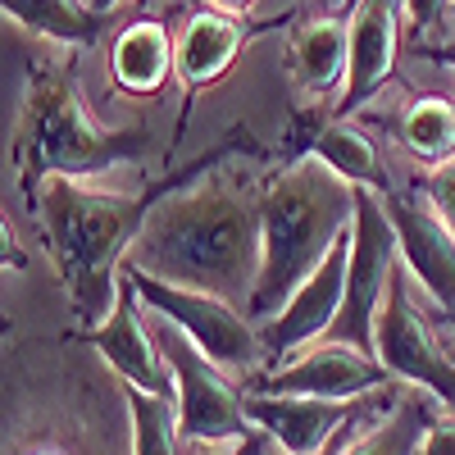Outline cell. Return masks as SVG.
<instances>
[{"label": "cell", "instance_id": "cell-1", "mask_svg": "<svg viewBox=\"0 0 455 455\" xmlns=\"http://www.w3.org/2000/svg\"><path fill=\"white\" fill-rule=\"evenodd\" d=\"M264 259V187L228 169L169 192L128 255L132 269L251 306Z\"/></svg>", "mask_w": 455, "mask_h": 455}, {"label": "cell", "instance_id": "cell-2", "mask_svg": "<svg viewBox=\"0 0 455 455\" xmlns=\"http://www.w3.org/2000/svg\"><path fill=\"white\" fill-rule=\"evenodd\" d=\"M233 150H255V141L246 137V128H233V137L219 141L214 150L196 156L192 169H178L156 178V187L132 196L119 192H96V187H83L78 178H51L42 192H36V210H42L46 223V242L51 255L60 264V278L68 287L73 315L83 319V328H96V319H105L119 300V274L141 237L146 219L156 214V205L178 192L187 182H201L210 169H219V160H228Z\"/></svg>", "mask_w": 455, "mask_h": 455}, {"label": "cell", "instance_id": "cell-3", "mask_svg": "<svg viewBox=\"0 0 455 455\" xmlns=\"http://www.w3.org/2000/svg\"><path fill=\"white\" fill-rule=\"evenodd\" d=\"M355 187L319 160H291L264 182V259L246 315L269 323L319 264L351 237Z\"/></svg>", "mask_w": 455, "mask_h": 455}, {"label": "cell", "instance_id": "cell-4", "mask_svg": "<svg viewBox=\"0 0 455 455\" xmlns=\"http://www.w3.org/2000/svg\"><path fill=\"white\" fill-rule=\"evenodd\" d=\"M150 146L156 141L146 128H100L64 73H28V96L14 132V169L28 201H36L51 178H92L114 164H137L150 156Z\"/></svg>", "mask_w": 455, "mask_h": 455}, {"label": "cell", "instance_id": "cell-5", "mask_svg": "<svg viewBox=\"0 0 455 455\" xmlns=\"http://www.w3.org/2000/svg\"><path fill=\"white\" fill-rule=\"evenodd\" d=\"M150 337H156L160 355L169 360L173 401H178V428H182L187 442L214 446V442H246V437L259 433L246 419V392L178 323H169L164 315H156Z\"/></svg>", "mask_w": 455, "mask_h": 455}, {"label": "cell", "instance_id": "cell-6", "mask_svg": "<svg viewBox=\"0 0 455 455\" xmlns=\"http://www.w3.org/2000/svg\"><path fill=\"white\" fill-rule=\"evenodd\" d=\"M124 278L137 287L141 306H150L156 315H164L169 323H178L219 369H255V364L269 360L264 332L255 328V319L242 306H233V300L160 283V278L132 269V264H124Z\"/></svg>", "mask_w": 455, "mask_h": 455}, {"label": "cell", "instance_id": "cell-7", "mask_svg": "<svg viewBox=\"0 0 455 455\" xmlns=\"http://www.w3.org/2000/svg\"><path fill=\"white\" fill-rule=\"evenodd\" d=\"M396 228L387 214V196L373 187H355V228H351V264H347V296H341L337 323L328 328L332 341H351V347L373 355V328L378 310L396 269Z\"/></svg>", "mask_w": 455, "mask_h": 455}, {"label": "cell", "instance_id": "cell-8", "mask_svg": "<svg viewBox=\"0 0 455 455\" xmlns=\"http://www.w3.org/2000/svg\"><path fill=\"white\" fill-rule=\"evenodd\" d=\"M373 355L387 364V373L419 383L424 392H433L451 414H455V360L433 341L419 306L410 300V269L396 264L383 310H378V328H373Z\"/></svg>", "mask_w": 455, "mask_h": 455}, {"label": "cell", "instance_id": "cell-9", "mask_svg": "<svg viewBox=\"0 0 455 455\" xmlns=\"http://www.w3.org/2000/svg\"><path fill=\"white\" fill-rule=\"evenodd\" d=\"M137 287L119 274V300L114 310L96 323V328H78L73 341H87L92 351L105 355V364L124 378V383L141 387V392H156V396H173V373H169V360L160 355L156 337H150V323L141 319V306H137Z\"/></svg>", "mask_w": 455, "mask_h": 455}, {"label": "cell", "instance_id": "cell-10", "mask_svg": "<svg viewBox=\"0 0 455 455\" xmlns=\"http://www.w3.org/2000/svg\"><path fill=\"white\" fill-rule=\"evenodd\" d=\"M387 364L351 347V341H319L300 360L259 378V392L274 396H323V401H355L373 387H387Z\"/></svg>", "mask_w": 455, "mask_h": 455}, {"label": "cell", "instance_id": "cell-11", "mask_svg": "<svg viewBox=\"0 0 455 455\" xmlns=\"http://www.w3.org/2000/svg\"><path fill=\"white\" fill-rule=\"evenodd\" d=\"M387 214H392V228H396L401 264L451 315L455 310V233L442 223V214L428 205V196L419 187H410L401 196H387Z\"/></svg>", "mask_w": 455, "mask_h": 455}, {"label": "cell", "instance_id": "cell-12", "mask_svg": "<svg viewBox=\"0 0 455 455\" xmlns=\"http://www.w3.org/2000/svg\"><path fill=\"white\" fill-rule=\"evenodd\" d=\"M259 28H269V23L242 19L233 10H196L192 19L182 23V36H178V83L187 92V109H192V96L196 92H205L210 83H219L223 73L237 64V55L246 51V42H251ZM187 109H182V119H178L173 150L182 146Z\"/></svg>", "mask_w": 455, "mask_h": 455}, {"label": "cell", "instance_id": "cell-13", "mask_svg": "<svg viewBox=\"0 0 455 455\" xmlns=\"http://www.w3.org/2000/svg\"><path fill=\"white\" fill-rule=\"evenodd\" d=\"M401 0H360L355 14H351V73H347V87H341L337 100V119H351V114L373 100L392 83L396 73V55H401V14H396Z\"/></svg>", "mask_w": 455, "mask_h": 455}, {"label": "cell", "instance_id": "cell-14", "mask_svg": "<svg viewBox=\"0 0 455 455\" xmlns=\"http://www.w3.org/2000/svg\"><path fill=\"white\" fill-rule=\"evenodd\" d=\"M347 264H351V237L296 287V296L283 306L278 319L259 328L264 347H269V360H283L300 347H310L315 337H328V328L337 323V310H341V296H347Z\"/></svg>", "mask_w": 455, "mask_h": 455}, {"label": "cell", "instance_id": "cell-15", "mask_svg": "<svg viewBox=\"0 0 455 455\" xmlns=\"http://www.w3.org/2000/svg\"><path fill=\"white\" fill-rule=\"evenodd\" d=\"M246 419L287 455H319L341 428L355 424V405L323 396H274L255 387L246 392Z\"/></svg>", "mask_w": 455, "mask_h": 455}, {"label": "cell", "instance_id": "cell-16", "mask_svg": "<svg viewBox=\"0 0 455 455\" xmlns=\"http://www.w3.org/2000/svg\"><path fill=\"white\" fill-rule=\"evenodd\" d=\"M291 160H319L328 164L332 173H341L351 187H373V192L392 196V182H387V169L378 160L373 141L351 128L347 119L337 114H306L291 137Z\"/></svg>", "mask_w": 455, "mask_h": 455}, {"label": "cell", "instance_id": "cell-17", "mask_svg": "<svg viewBox=\"0 0 455 455\" xmlns=\"http://www.w3.org/2000/svg\"><path fill=\"white\" fill-rule=\"evenodd\" d=\"M287 68L291 78L323 96L337 83H347L351 73V28L337 23V19H310V23H296L287 36Z\"/></svg>", "mask_w": 455, "mask_h": 455}, {"label": "cell", "instance_id": "cell-18", "mask_svg": "<svg viewBox=\"0 0 455 455\" xmlns=\"http://www.w3.org/2000/svg\"><path fill=\"white\" fill-rule=\"evenodd\" d=\"M109 73L124 92L156 96L169 73H178V42H169L164 23H132L109 51Z\"/></svg>", "mask_w": 455, "mask_h": 455}, {"label": "cell", "instance_id": "cell-19", "mask_svg": "<svg viewBox=\"0 0 455 455\" xmlns=\"http://www.w3.org/2000/svg\"><path fill=\"white\" fill-rule=\"evenodd\" d=\"M0 5H5V19H14L19 28L60 46H83V51H92L100 42V32L114 23V14H96L83 0H0Z\"/></svg>", "mask_w": 455, "mask_h": 455}, {"label": "cell", "instance_id": "cell-20", "mask_svg": "<svg viewBox=\"0 0 455 455\" xmlns=\"http://www.w3.org/2000/svg\"><path fill=\"white\" fill-rule=\"evenodd\" d=\"M401 146L433 169L451 164L455 160V100H446V96L414 100L401 119Z\"/></svg>", "mask_w": 455, "mask_h": 455}, {"label": "cell", "instance_id": "cell-21", "mask_svg": "<svg viewBox=\"0 0 455 455\" xmlns=\"http://www.w3.org/2000/svg\"><path fill=\"white\" fill-rule=\"evenodd\" d=\"M437 419H428V405L419 396H410V401H396V410L387 414L378 428L360 433L355 442L341 446V455H419L428 428Z\"/></svg>", "mask_w": 455, "mask_h": 455}, {"label": "cell", "instance_id": "cell-22", "mask_svg": "<svg viewBox=\"0 0 455 455\" xmlns=\"http://www.w3.org/2000/svg\"><path fill=\"white\" fill-rule=\"evenodd\" d=\"M124 401L132 410V455H178V401L132 383H124Z\"/></svg>", "mask_w": 455, "mask_h": 455}, {"label": "cell", "instance_id": "cell-23", "mask_svg": "<svg viewBox=\"0 0 455 455\" xmlns=\"http://www.w3.org/2000/svg\"><path fill=\"white\" fill-rule=\"evenodd\" d=\"M414 187H419V192L428 196V205L442 214V223L455 233V160L442 164V169H433L424 182H414Z\"/></svg>", "mask_w": 455, "mask_h": 455}, {"label": "cell", "instance_id": "cell-24", "mask_svg": "<svg viewBox=\"0 0 455 455\" xmlns=\"http://www.w3.org/2000/svg\"><path fill=\"white\" fill-rule=\"evenodd\" d=\"M419 455H455V414L451 419H437L419 446Z\"/></svg>", "mask_w": 455, "mask_h": 455}, {"label": "cell", "instance_id": "cell-25", "mask_svg": "<svg viewBox=\"0 0 455 455\" xmlns=\"http://www.w3.org/2000/svg\"><path fill=\"white\" fill-rule=\"evenodd\" d=\"M405 14L414 32H428L442 14H446V0H405Z\"/></svg>", "mask_w": 455, "mask_h": 455}, {"label": "cell", "instance_id": "cell-26", "mask_svg": "<svg viewBox=\"0 0 455 455\" xmlns=\"http://www.w3.org/2000/svg\"><path fill=\"white\" fill-rule=\"evenodd\" d=\"M223 455H264V433H255L246 442H233V451H223Z\"/></svg>", "mask_w": 455, "mask_h": 455}, {"label": "cell", "instance_id": "cell-27", "mask_svg": "<svg viewBox=\"0 0 455 455\" xmlns=\"http://www.w3.org/2000/svg\"><path fill=\"white\" fill-rule=\"evenodd\" d=\"M428 60H437V64H446V68H455V46H442V51H428Z\"/></svg>", "mask_w": 455, "mask_h": 455}, {"label": "cell", "instance_id": "cell-28", "mask_svg": "<svg viewBox=\"0 0 455 455\" xmlns=\"http://www.w3.org/2000/svg\"><path fill=\"white\" fill-rule=\"evenodd\" d=\"M341 446H347V428H341V433H337V437H332V442L319 451V455H341Z\"/></svg>", "mask_w": 455, "mask_h": 455}, {"label": "cell", "instance_id": "cell-29", "mask_svg": "<svg viewBox=\"0 0 455 455\" xmlns=\"http://www.w3.org/2000/svg\"><path fill=\"white\" fill-rule=\"evenodd\" d=\"M87 5H92L96 14H114V5H119V0H87Z\"/></svg>", "mask_w": 455, "mask_h": 455}, {"label": "cell", "instance_id": "cell-30", "mask_svg": "<svg viewBox=\"0 0 455 455\" xmlns=\"http://www.w3.org/2000/svg\"><path fill=\"white\" fill-rule=\"evenodd\" d=\"M246 5H251V0H219V10H233V14L246 10Z\"/></svg>", "mask_w": 455, "mask_h": 455}, {"label": "cell", "instance_id": "cell-31", "mask_svg": "<svg viewBox=\"0 0 455 455\" xmlns=\"http://www.w3.org/2000/svg\"><path fill=\"white\" fill-rule=\"evenodd\" d=\"M28 455H64V451H55V446H36V451H28Z\"/></svg>", "mask_w": 455, "mask_h": 455}, {"label": "cell", "instance_id": "cell-32", "mask_svg": "<svg viewBox=\"0 0 455 455\" xmlns=\"http://www.w3.org/2000/svg\"><path fill=\"white\" fill-rule=\"evenodd\" d=\"M446 328H451V332H455V310H451V315H446Z\"/></svg>", "mask_w": 455, "mask_h": 455}, {"label": "cell", "instance_id": "cell-33", "mask_svg": "<svg viewBox=\"0 0 455 455\" xmlns=\"http://www.w3.org/2000/svg\"><path fill=\"white\" fill-rule=\"evenodd\" d=\"M451 19H455V0H451Z\"/></svg>", "mask_w": 455, "mask_h": 455}, {"label": "cell", "instance_id": "cell-34", "mask_svg": "<svg viewBox=\"0 0 455 455\" xmlns=\"http://www.w3.org/2000/svg\"><path fill=\"white\" fill-rule=\"evenodd\" d=\"M451 360H455V351H451Z\"/></svg>", "mask_w": 455, "mask_h": 455}]
</instances>
